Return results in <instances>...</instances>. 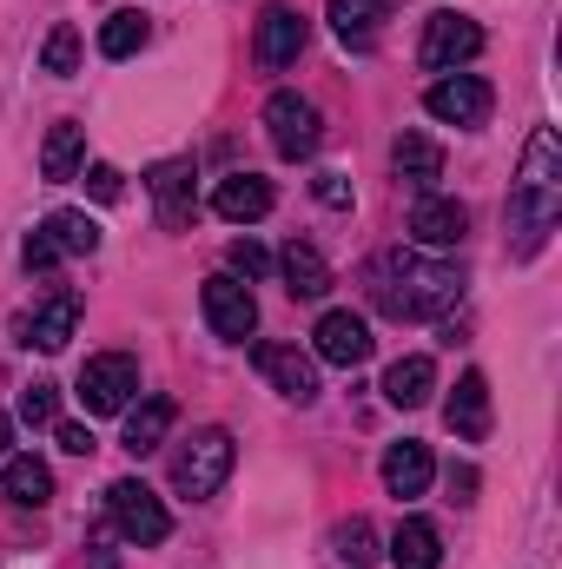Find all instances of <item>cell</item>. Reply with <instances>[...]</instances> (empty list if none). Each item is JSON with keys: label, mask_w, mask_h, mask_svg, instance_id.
Wrapping results in <instances>:
<instances>
[{"label": "cell", "mask_w": 562, "mask_h": 569, "mask_svg": "<svg viewBox=\"0 0 562 569\" xmlns=\"http://www.w3.org/2000/svg\"><path fill=\"white\" fill-rule=\"evenodd\" d=\"M212 212L232 219V226L265 219V212H272V179H259V172H225V179L212 186Z\"/></svg>", "instance_id": "obj_14"}, {"label": "cell", "mask_w": 562, "mask_h": 569, "mask_svg": "<svg viewBox=\"0 0 562 569\" xmlns=\"http://www.w3.org/2000/svg\"><path fill=\"white\" fill-rule=\"evenodd\" d=\"M7 443H13V418L0 411V457H7Z\"/></svg>", "instance_id": "obj_37"}, {"label": "cell", "mask_w": 562, "mask_h": 569, "mask_svg": "<svg viewBox=\"0 0 562 569\" xmlns=\"http://www.w3.org/2000/svg\"><path fill=\"white\" fill-rule=\"evenodd\" d=\"M225 259H232V272H245V279H265V272H272V252H265V246H252V239H232V252H225Z\"/></svg>", "instance_id": "obj_32"}, {"label": "cell", "mask_w": 562, "mask_h": 569, "mask_svg": "<svg viewBox=\"0 0 562 569\" xmlns=\"http://www.w3.org/2000/svg\"><path fill=\"white\" fill-rule=\"evenodd\" d=\"M0 490H7L13 503L40 510V503L53 497V470H47L40 457H7V470H0Z\"/></svg>", "instance_id": "obj_27"}, {"label": "cell", "mask_w": 562, "mask_h": 569, "mask_svg": "<svg viewBox=\"0 0 562 569\" xmlns=\"http://www.w3.org/2000/svg\"><path fill=\"white\" fill-rule=\"evenodd\" d=\"M145 33H152L145 13L120 7V13H107V27H100V53H107V60H133V53L145 47Z\"/></svg>", "instance_id": "obj_28"}, {"label": "cell", "mask_w": 562, "mask_h": 569, "mask_svg": "<svg viewBox=\"0 0 562 569\" xmlns=\"http://www.w3.org/2000/svg\"><path fill=\"white\" fill-rule=\"evenodd\" d=\"M391 13H398V0H331V7H324L331 33H338L351 53L378 47V33H384V20H391Z\"/></svg>", "instance_id": "obj_13"}, {"label": "cell", "mask_w": 562, "mask_h": 569, "mask_svg": "<svg viewBox=\"0 0 562 569\" xmlns=\"http://www.w3.org/2000/svg\"><path fill=\"white\" fill-rule=\"evenodd\" d=\"M40 73H80V27L73 20H60L53 33H47V47H40Z\"/></svg>", "instance_id": "obj_29"}, {"label": "cell", "mask_w": 562, "mask_h": 569, "mask_svg": "<svg viewBox=\"0 0 562 569\" xmlns=\"http://www.w3.org/2000/svg\"><path fill=\"white\" fill-rule=\"evenodd\" d=\"M73 325H80V291H60V298H47V305L27 318V345L60 351V345L73 338Z\"/></svg>", "instance_id": "obj_21"}, {"label": "cell", "mask_w": 562, "mask_h": 569, "mask_svg": "<svg viewBox=\"0 0 562 569\" xmlns=\"http://www.w3.org/2000/svg\"><path fill=\"white\" fill-rule=\"evenodd\" d=\"M199 305H205V325H212L219 338H232V345H245V338L259 331V298H252L245 284L232 279V272L205 279V291H199Z\"/></svg>", "instance_id": "obj_7"}, {"label": "cell", "mask_w": 562, "mask_h": 569, "mask_svg": "<svg viewBox=\"0 0 562 569\" xmlns=\"http://www.w3.org/2000/svg\"><path fill=\"white\" fill-rule=\"evenodd\" d=\"M430 477H436V457H430V443H391L384 450V490L391 497H423L430 490Z\"/></svg>", "instance_id": "obj_18"}, {"label": "cell", "mask_w": 562, "mask_h": 569, "mask_svg": "<svg viewBox=\"0 0 562 569\" xmlns=\"http://www.w3.org/2000/svg\"><path fill=\"white\" fill-rule=\"evenodd\" d=\"M53 418H60V405H53V385H27V391H20V425L47 430Z\"/></svg>", "instance_id": "obj_30"}, {"label": "cell", "mask_w": 562, "mask_h": 569, "mask_svg": "<svg viewBox=\"0 0 562 569\" xmlns=\"http://www.w3.org/2000/svg\"><path fill=\"white\" fill-rule=\"evenodd\" d=\"M391 166H398V179H411V186H436L443 179V146L423 140V133H398V146H391Z\"/></svg>", "instance_id": "obj_25"}, {"label": "cell", "mask_w": 562, "mask_h": 569, "mask_svg": "<svg viewBox=\"0 0 562 569\" xmlns=\"http://www.w3.org/2000/svg\"><path fill=\"white\" fill-rule=\"evenodd\" d=\"M133 391H140V358H127V351H100V358L80 365V405H87L93 418L127 411Z\"/></svg>", "instance_id": "obj_5"}, {"label": "cell", "mask_w": 562, "mask_h": 569, "mask_svg": "<svg viewBox=\"0 0 562 569\" xmlns=\"http://www.w3.org/2000/svg\"><path fill=\"white\" fill-rule=\"evenodd\" d=\"M40 239L60 252V259H93L100 252V226L87 219V212H73V206H60V212H47V226H40Z\"/></svg>", "instance_id": "obj_19"}, {"label": "cell", "mask_w": 562, "mask_h": 569, "mask_svg": "<svg viewBox=\"0 0 562 569\" xmlns=\"http://www.w3.org/2000/svg\"><path fill=\"white\" fill-rule=\"evenodd\" d=\"M53 437H60V450H73V457H87V450H93V430H87V425H53Z\"/></svg>", "instance_id": "obj_35"}, {"label": "cell", "mask_w": 562, "mask_h": 569, "mask_svg": "<svg viewBox=\"0 0 562 569\" xmlns=\"http://www.w3.org/2000/svg\"><path fill=\"white\" fill-rule=\"evenodd\" d=\"M562 219V146L556 127H536L530 152H523V172L510 186V259H536L550 246Z\"/></svg>", "instance_id": "obj_1"}, {"label": "cell", "mask_w": 562, "mask_h": 569, "mask_svg": "<svg viewBox=\"0 0 562 569\" xmlns=\"http://www.w3.org/2000/svg\"><path fill=\"white\" fill-rule=\"evenodd\" d=\"M80 179H87V192H93L100 206H113V199L127 192V179H120V166H107V159H100V166H87Z\"/></svg>", "instance_id": "obj_31"}, {"label": "cell", "mask_w": 562, "mask_h": 569, "mask_svg": "<svg viewBox=\"0 0 562 569\" xmlns=\"http://www.w3.org/2000/svg\"><path fill=\"white\" fill-rule=\"evenodd\" d=\"M232 430L205 425L192 430V443L172 457V483H179V497H192V503H205V497H219V483L232 477Z\"/></svg>", "instance_id": "obj_3"}, {"label": "cell", "mask_w": 562, "mask_h": 569, "mask_svg": "<svg viewBox=\"0 0 562 569\" xmlns=\"http://www.w3.org/2000/svg\"><path fill=\"white\" fill-rule=\"evenodd\" d=\"M265 133L279 146V159H311L318 152V107L304 93H272L265 100Z\"/></svg>", "instance_id": "obj_9"}, {"label": "cell", "mask_w": 562, "mask_h": 569, "mask_svg": "<svg viewBox=\"0 0 562 569\" xmlns=\"http://www.w3.org/2000/svg\"><path fill=\"white\" fill-rule=\"evenodd\" d=\"M423 107H430V120H443V127H483L490 120V80H476V73H443L430 93H423Z\"/></svg>", "instance_id": "obj_8"}, {"label": "cell", "mask_w": 562, "mask_h": 569, "mask_svg": "<svg viewBox=\"0 0 562 569\" xmlns=\"http://www.w3.org/2000/svg\"><path fill=\"white\" fill-rule=\"evenodd\" d=\"M311 192H318L324 206H338V212L351 206V179H344V172H318V186H311Z\"/></svg>", "instance_id": "obj_34"}, {"label": "cell", "mask_w": 562, "mask_h": 569, "mask_svg": "<svg viewBox=\"0 0 562 569\" xmlns=\"http://www.w3.org/2000/svg\"><path fill=\"white\" fill-rule=\"evenodd\" d=\"M430 391H436V365L430 358H398L391 371H384V398L398 405V411H418V405H430Z\"/></svg>", "instance_id": "obj_22"}, {"label": "cell", "mask_w": 562, "mask_h": 569, "mask_svg": "<svg viewBox=\"0 0 562 569\" xmlns=\"http://www.w3.org/2000/svg\"><path fill=\"white\" fill-rule=\"evenodd\" d=\"M145 186H152V199H159V226L179 232V226L192 219V159H159V166L145 172Z\"/></svg>", "instance_id": "obj_15"}, {"label": "cell", "mask_w": 562, "mask_h": 569, "mask_svg": "<svg viewBox=\"0 0 562 569\" xmlns=\"http://www.w3.org/2000/svg\"><path fill=\"white\" fill-rule=\"evenodd\" d=\"M311 345H318V358H324V365L351 371V365H364V358H371V325H364L358 311H324V318H318V331H311Z\"/></svg>", "instance_id": "obj_10"}, {"label": "cell", "mask_w": 562, "mask_h": 569, "mask_svg": "<svg viewBox=\"0 0 562 569\" xmlns=\"http://www.w3.org/2000/svg\"><path fill=\"white\" fill-rule=\"evenodd\" d=\"M371 298H378L384 318L418 325V318H443V311L463 298V279H456V266H443V259H423V252H384V259L371 266Z\"/></svg>", "instance_id": "obj_2"}, {"label": "cell", "mask_w": 562, "mask_h": 569, "mask_svg": "<svg viewBox=\"0 0 562 569\" xmlns=\"http://www.w3.org/2000/svg\"><path fill=\"white\" fill-rule=\"evenodd\" d=\"M338 550H344L351 563H364V557H371V523H364V517H351V523L338 530Z\"/></svg>", "instance_id": "obj_33"}, {"label": "cell", "mask_w": 562, "mask_h": 569, "mask_svg": "<svg viewBox=\"0 0 562 569\" xmlns=\"http://www.w3.org/2000/svg\"><path fill=\"white\" fill-rule=\"evenodd\" d=\"M80 159H87V127L80 120H60L53 133H47V146H40V179H73L80 172Z\"/></svg>", "instance_id": "obj_24"}, {"label": "cell", "mask_w": 562, "mask_h": 569, "mask_svg": "<svg viewBox=\"0 0 562 569\" xmlns=\"http://www.w3.org/2000/svg\"><path fill=\"white\" fill-rule=\"evenodd\" d=\"M476 53H483V27H476L470 13L443 7V13L423 20V40H418V67L423 73H456V67H470Z\"/></svg>", "instance_id": "obj_4"}, {"label": "cell", "mask_w": 562, "mask_h": 569, "mask_svg": "<svg viewBox=\"0 0 562 569\" xmlns=\"http://www.w3.org/2000/svg\"><path fill=\"white\" fill-rule=\"evenodd\" d=\"M304 13L298 7H265L259 13V67H291L304 53Z\"/></svg>", "instance_id": "obj_17"}, {"label": "cell", "mask_w": 562, "mask_h": 569, "mask_svg": "<svg viewBox=\"0 0 562 569\" xmlns=\"http://www.w3.org/2000/svg\"><path fill=\"white\" fill-rule=\"evenodd\" d=\"M450 490H463V503H470V490H476V470L463 463V470H450Z\"/></svg>", "instance_id": "obj_36"}, {"label": "cell", "mask_w": 562, "mask_h": 569, "mask_svg": "<svg viewBox=\"0 0 562 569\" xmlns=\"http://www.w3.org/2000/svg\"><path fill=\"white\" fill-rule=\"evenodd\" d=\"M391 563L398 569H436L443 563V537H436L430 517H404V523L391 530Z\"/></svg>", "instance_id": "obj_20"}, {"label": "cell", "mask_w": 562, "mask_h": 569, "mask_svg": "<svg viewBox=\"0 0 562 569\" xmlns=\"http://www.w3.org/2000/svg\"><path fill=\"white\" fill-rule=\"evenodd\" d=\"M172 418H179V405H172V398H145L140 411H127V437H120V443H127L133 457H152V450L165 443Z\"/></svg>", "instance_id": "obj_26"}, {"label": "cell", "mask_w": 562, "mask_h": 569, "mask_svg": "<svg viewBox=\"0 0 562 569\" xmlns=\"http://www.w3.org/2000/svg\"><path fill=\"white\" fill-rule=\"evenodd\" d=\"M463 232H470V212L456 199L423 192L418 206H411V239H418L423 252H450V246H463Z\"/></svg>", "instance_id": "obj_12"}, {"label": "cell", "mask_w": 562, "mask_h": 569, "mask_svg": "<svg viewBox=\"0 0 562 569\" xmlns=\"http://www.w3.org/2000/svg\"><path fill=\"white\" fill-rule=\"evenodd\" d=\"M259 371H265V385L291 398V405H311L318 398V358H304L298 345H259Z\"/></svg>", "instance_id": "obj_11"}, {"label": "cell", "mask_w": 562, "mask_h": 569, "mask_svg": "<svg viewBox=\"0 0 562 569\" xmlns=\"http://www.w3.org/2000/svg\"><path fill=\"white\" fill-rule=\"evenodd\" d=\"M107 510H113V530H120L127 543H140V550H152V543H165V537H172L165 503L145 490L140 477H120V483L107 490Z\"/></svg>", "instance_id": "obj_6"}, {"label": "cell", "mask_w": 562, "mask_h": 569, "mask_svg": "<svg viewBox=\"0 0 562 569\" xmlns=\"http://www.w3.org/2000/svg\"><path fill=\"white\" fill-rule=\"evenodd\" d=\"M443 418H450V430L463 443H483L490 437V378L483 371H463L456 391H450V405H443Z\"/></svg>", "instance_id": "obj_16"}, {"label": "cell", "mask_w": 562, "mask_h": 569, "mask_svg": "<svg viewBox=\"0 0 562 569\" xmlns=\"http://www.w3.org/2000/svg\"><path fill=\"white\" fill-rule=\"evenodd\" d=\"M279 272H284V291H291V298H324V291H331V266L318 259V246H298V239H291L279 252Z\"/></svg>", "instance_id": "obj_23"}]
</instances>
